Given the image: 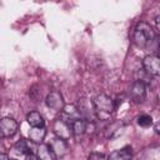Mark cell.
<instances>
[{
  "label": "cell",
  "mask_w": 160,
  "mask_h": 160,
  "mask_svg": "<svg viewBox=\"0 0 160 160\" xmlns=\"http://www.w3.org/2000/svg\"><path fill=\"white\" fill-rule=\"evenodd\" d=\"M92 106L95 110V116H98L100 120H106L115 110L114 100L105 94L95 96L92 100Z\"/></svg>",
  "instance_id": "1"
},
{
  "label": "cell",
  "mask_w": 160,
  "mask_h": 160,
  "mask_svg": "<svg viewBox=\"0 0 160 160\" xmlns=\"http://www.w3.org/2000/svg\"><path fill=\"white\" fill-rule=\"evenodd\" d=\"M155 41V31L148 22H139L134 31V42L139 48H146L150 42Z\"/></svg>",
  "instance_id": "2"
},
{
  "label": "cell",
  "mask_w": 160,
  "mask_h": 160,
  "mask_svg": "<svg viewBox=\"0 0 160 160\" xmlns=\"http://www.w3.org/2000/svg\"><path fill=\"white\" fill-rule=\"evenodd\" d=\"M19 129V124L12 118H2L0 119V139L11 138L16 134Z\"/></svg>",
  "instance_id": "3"
},
{
  "label": "cell",
  "mask_w": 160,
  "mask_h": 160,
  "mask_svg": "<svg viewBox=\"0 0 160 160\" xmlns=\"http://www.w3.org/2000/svg\"><path fill=\"white\" fill-rule=\"evenodd\" d=\"M144 71L149 76H159L160 74V59L156 55H148L142 60Z\"/></svg>",
  "instance_id": "4"
},
{
  "label": "cell",
  "mask_w": 160,
  "mask_h": 160,
  "mask_svg": "<svg viewBox=\"0 0 160 160\" xmlns=\"http://www.w3.org/2000/svg\"><path fill=\"white\" fill-rule=\"evenodd\" d=\"M52 130L56 135V138L62 139V140H69L72 136V131H71V126L69 122L64 121L62 119H56L52 124Z\"/></svg>",
  "instance_id": "5"
},
{
  "label": "cell",
  "mask_w": 160,
  "mask_h": 160,
  "mask_svg": "<svg viewBox=\"0 0 160 160\" xmlns=\"http://www.w3.org/2000/svg\"><path fill=\"white\" fill-rule=\"evenodd\" d=\"M46 105L55 111H61L65 106V102H64V99L59 91H51L46 96Z\"/></svg>",
  "instance_id": "6"
},
{
  "label": "cell",
  "mask_w": 160,
  "mask_h": 160,
  "mask_svg": "<svg viewBox=\"0 0 160 160\" xmlns=\"http://www.w3.org/2000/svg\"><path fill=\"white\" fill-rule=\"evenodd\" d=\"M49 148H50V150L52 151L55 159L62 158V156L68 152V144H66V141L62 140V139H59V138L52 139L51 142L49 144Z\"/></svg>",
  "instance_id": "7"
},
{
  "label": "cell",
  "mask_w": 160,
  "mask_h": 160,
  "mask_svg": "<svg viewBox=\"0 0 160 160\" xmlns=\"http://www.w3.org/2000/svg\"><path fill=\"white\" fill-rule=\"evenodd\" d=\"M130 95H131V98H132L135 101H138V102L142 101V100L145 99V96H146V85H145L144 82L136 80V81L131 85Z\"/></svg>",
  "instance_id": "8"
},
{
  "label": "cell",
  "mask_w": 160,
  "mask_h": 160,
  "mask_svg": "<svg viewBox=\"0 0 160 160\" xmlns=\"http://www.w3.org/2000/svg\"><path fill=\"white\" fill-rule=\"evenodd\" d=\"M61 111H62V114H64V118H60V119H62L64 121H66V122H69V124H71L74 120L81 118V115H80V112H79V110H78V108H76L75 105H72V104L65 105Z\"/></svg>",
  "instance_id": "9"
},
{
  "label": "cell",
  "mask_w": 160,
  "mask_h": 160,
  "mask_svg": "<svg viewBox=\"0 0 160 160\" xmlns=\"http://www.w3.org/2000/svg\"><path fill=\"white\" fill-rule=\"evenodd\" d=\"M78 110L81 115V118H88L89 121L91 118L95 116V110H94V106H92V102H89L86 99H81L80 102H79V106H78Z\"/></svg>",
  "instance_id": "10"
},
{
  "label": "cell",
  "mask_w": 160,
  "mask_h": 160,
  "mask_svg": "<svg viewBox=\"0 0 160 160\" xmlns=\"http://www.w3.org/2000/svg\"><path fill=\"white\" fill-rule=\"evenodd\" d=\"M132 156V149L130 146H125L119 150H114L108 156V160H130Z\"/></svg>",
  "instance_id": "11"
},
{
  "label": "cell",
  "mask_w": 160,
  "mask_h": 160,
  "mask_svg": "<svg viewBox=\"0 0 160 160\" xmlns=\"http://www.w3.org/2000/svg\"><path fill=\"white\" fill-rule=\"evenodd\" d=\"M26 121L31 128H42L45 124V120L42 115L38 111H30L26 115Z\"/></svg>",
  "instance_id": "12"
},
{
  "label": "cell",
  "mask_w": 160,
  "mask_h": 160,
  "mask_svg": "<svg viewBox=\"0 0 160 160\" xmlns=\"http://www.w3.org/2000/svg\"><path fill=\"white\" fill-rule=\"evenodd\" d=\"M45 135H46L45 126H42V128H31L30 131H29V140L35 142V144H41Z\"/></svg>",
  "instance_id": "13"
},
{
  "label": "cell",
  "mask_w": 160,
  "mask_h": 160,
  "mask_svg": "<svg viewBox=\"0 0 160 160\" xmlns=\"http://www.w3.org/2000/svg\"><path fill=\"white\" fill-rule=\"evenodd\" d=\"M36 156H38V160H55V156L50 150L49 145H45V144H39L36 150Z\"/></svg>",
  "instance_id": "14"
},
{
  "label": "cell",
  "mask_w": 160,
  "mask_h": 160,
  "mask_svg": "<svg viewBox=\"0 0 160 160\" xmlns=\"http://www.w3.org/2000/svg\"><path fill=\"white\" fill-rule=\"evenodd\" d=\"M71 131L74 135H82L85 134V129H86V121L84 118H79L76 120H74L71 124Z\"/></svg>",
  "instance_id": "15"
},
{
  "label": "cell",
  "mask_w": 160,
  "mask_h": 160,
  "mask_svg": "<svg viewBox=\"0 0 160 160\" xmlns=\"http://www.w3.org/2000/svg\"><path fill=\"white\" fill-rule=\"evenodd\" d=\"M138 124L142 128H149L152 125V118L149 115H141L138 118Z\"/></svg>",
  "instance_id": "16"
},
{
  "label": "cell",
  "mask_w": 160,
  "mask_h": 160,
  "mask_svg": "<svg viewBox=\"0 0 160 160\" xmlns=\"http://www.w3.org/2000/svg\"><path fill=\"white\" fill-rule=\"evenodd\" d=\"M15 150H18L20 154H29V152H31L30 150H29V148H28V142L25 141V140H20V141H18L16 144H15Z\"/></svg>",
  "instance_id": "17"
},
{
  "label": "cell",
  "mask_w": 160,
  "mask_h": 160,
  "mask_svg": "<svg viewBox=\"0 0 160 160\" xmlns=\"http://www.w3.org/2000/svg\"><path fill=\"white\" fill-rule=\"evenodd\" d=\"M88 160H108V158L101 152H91L88 156Z\"/></svg>",
  "instance_id": "18"
},
{
  "label": "cell",
  "mask_w": 160,
  "mask_h": 160,
  "mask_svg": "<svg viewBox=\"0 0 160 160\" xmlns=\"http://www.w3.org/2000/svg\"><path fill=\"white\" fill-rule=\"evenodd\" d=\"M24 160H38V156L35 154H32V152H29V154L25 155V159Z\"/></svg>",
  "instance_id": "19"
},
{
  "label": "cell",
  "mask_w": 160,
  "mask_h": 160,
  "mask_svg": "<svg viewBox=\"0 0 160 160\" xmlns=\"http://www.w3.org/2000/svg\"><path fill=\"white\" fill-rule=\"evenodd\" d=\"M0 160H10V159H9V156H8L6 154L1 152V154H0Z\"/></svg>",
  "instance_id": "20"
},
{
  "label": "cell",
  "mask_w": 160,
  "mask_h": 160,
  "mask_svg": "<svg viewBox=\"0 0 160 160\" xmlns=\"http://www.w3.org/2000/svg\"><path fill=\"white\" fill-rule=\"evenodd\" d=\"M10 160H16V159H10Z\"/></svg>",
  "instance_id": "21"
}]
</instances>
